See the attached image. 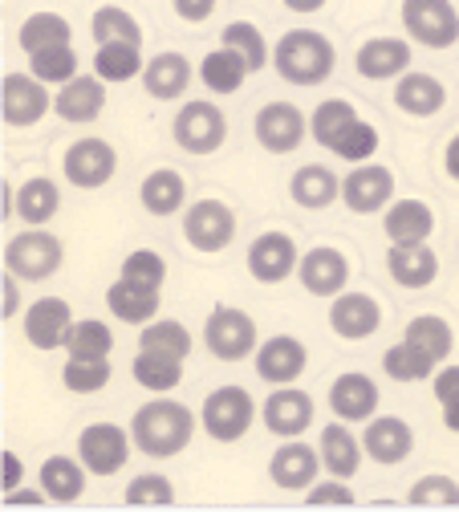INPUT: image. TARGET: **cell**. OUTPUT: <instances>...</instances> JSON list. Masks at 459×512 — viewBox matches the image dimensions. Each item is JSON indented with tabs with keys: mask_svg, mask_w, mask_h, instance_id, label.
<instances>
[{
	"mask_svg": "<svg viewBox=\"0 0 459 512\" xmlns=\"http://www.w3.org/2000/svg\"><path fill=\"white\" fill-rule=\"evenodd\" d=\"M126 427H130V439H135V447L147 460H175L191 447L200 419H195V411L187 403L159 395V399H147L135 415H130Z\"/></svg>",
	"mask_w": 459,
	"mask_h": 512,
	"instance_id": "obj_1",
	"label": "cell"
},
{
	"mask_svg": "<svg viewBox=\"0 0 459 512\" xmlns=\"http://www.w3.org/2000/svg\"><path fill=\"white\" fill-rule=\"evenodd\" d=\"M334 66H338V49L317 29H289L273 41V70L289 86H301V90L321 86L330 82Z\"/></svg>",
	"mask_w": 459,
	"mask_h": 512,
	"instance_id": "obj_2",
	"label": "cell"
},
{
	"mask_svg": "<svg viewBox=\"0 0 459 512\" xmlns=\"http://www.w3.org/2000/svg\"><path fill=\"white\" fill-rule=\"evenodd\" d=\"M171 139L179 151L195 155V159H208L228 143V114L216 102H183L171 118Z\"/></svg>",
	"mask_w": 459,
	"mask_h": 512,
	"instance_id": "obj_3",
	"label": "cell"
},
{
	"mask_svg": "<svg viewBox=\"0 0 459 512\" xmlns=\"http://www.w3.org/2000/svg\"><path fill=\"white\" fill-rule=\"evenodd\" d=\"M204 346L220 362H244L260 346L256 317L240 305H212L208 322H204Z\"/></svg>",
	"mask_w": 459,
	"mask_h": 512,
	"instance_id": "obj_4",
	"label": "cell"
},
{
	"mask_svg": "<svg viewBox=\"0 0 459 512\" xmlns=\"http://www.w3.org/2000/svg\"><path fill=\"white\" fill-rule=\"evenodd\" d=\"M65 265V244L61 236L45 232V228H29V232H17L9 244H5V269L29 285H41L49 277H57V269Z\"/></svg>",
	"mask_w": 459,
	"mask_h": 512,
	"instance_id": "obj_5",
	"label": "cell"
},
{
	"mask_svg": "<svg viewBox=\"0 0 459 512\" xmlns=\"http://www.w3.org/2000/svg\"><path fill=\"white\" fill-rule=\"evenodd\" d=\"M256 415H260L256 399H252L244 387H232V382H228V387H216V391L204 399L200 423H204V435H208V439H216V443H240V439L252 431Z\"/></svg>",
	"mask_w": 459,
	"mask_h": 512,
	"instance_id": "obj_6",
	"label": "cell"
},
{
	"mask_svg": "<svg viewBox=\"0 0 459 512\" xmlns=\"http://www.w3.org/2000/svg\"><path fill=\"white\" fill-rule=\"evenodd\" d=\"M45 114H53V86H45L33 70H13L0 82V118L13 131H29Z\"/></svg>",
	"mask_w": 459,
	"mask_h": 512,
	"instance_id": "obj_7",
	"label": "cell"
},
{
	"mask_svg": "<svg viewBox=\"0 0 459 512\" xmlns=\"http://www.w3.org/2000/svg\"><path fill=\"white\" fill-rule=\"evenodd\" d=\"M183 240L204 252V256H220L224 248H232L236 240V208L224 200H195L183 208Z\"/></svg>",
	"mask_w": 459,
	"mask_h": 512,
	"instance_id": "obj_8",
	"label": "cell"
},
{
	"mask_svg": "<svg viewBox=\"0 0 459 512\" xmlns=\"http://www.w3.org/2000/svg\"><path fill=\"white\" fill-rule=\"evenodd\" d=\"M403 33L423 49H451L459 41V9L451 0H403Z\"/></svg>",
	"mask_w": 459,
	"mask_h": 512,
	"instance_id": "obj_9",
	"label": "cell"
},
{
	"mask_svg": "<svg viewBox=\"0 0 459 512\" xmlns=\"http://www.w3.org/2000/svg\"><path fill=\"white\" fill-rule=\"evenodd\" d=\"M130 452H135V439H130V427L118 423H90L78 435V460L90 468V476H118L130 464Z\"/></svg>",
	"mask_w": 459,
	"mask_h": 512,
	"instance_id": "obj_10",
	"label": "cell"
},
{
	"mask_svg": "<svg viewBox=\"0 0 459 512\" xmlns=\"http://www.w3.org/2000/svg\"><path fill=\"white\" fill-rule=\"evenodd\" d=\"M114 171H118V151L106 139H98V135L74 139L70 147H65V155H61V175H65V183L78 187V191L106 187L114 179Z\"/></svg>",
	"mask_w": 459,
	"mask_h": 512,
	"instance_id": "obj_11",
	"label": "cell"
},
{
	"mask_svg": "<svg viewBox=\"0 0 459 512\" xmlns=\"http://www.w3.org/2000/svg\"><path fill=\"white\" fill-rule=\"evenodd\" d=\"M78 326V317L70 309L65 297H37L25 313H21V330H25V342L41 354H53V350H65L70 346V334Z\"/></svg>",
	"mask_w": 459,
	"mask_h": 512,
	"instance_id": "obj_12",
	"label": "cell"
},
{
	"mask_svg": "<svg viewBox=\"0 0 459 512\" xmlns=\"http://www.w3.org/2000/svg\"><path fill=\"white\" fill-rule=\"evenodd\" d=\"M244 265L256 285H285L289 277H297L301 248L289 232H260L244 252Z\"/></svg>",
	"mask_w": 459,
	"mask_h": 512,
	"instance_id": "obj_13",
	"label": "cell"
},
{
	"mask_svg": "<svg viewBox=\"0 0 459 512\" xmlns=\"http://www.w3.org/2000/svg\"><path fill=\"white\" fill-rule=\"evenodd\" d=\"M252 135L260 151L269 155H293L309 139V118L293 102H265L252 118Z\"/></svg>",
	"mask_w": 459,
	"mask_h": 512,
	"instance_id": "obj_14",
	"label": "cell"
},
{
	"mask_svg": "<svg viewBox=\"0 0 459 512\" xmlns=\"http://www.w3.org/2000/svg\"><path fill=\"white\" fill-rule=\"evenodd\" d=\"M350 273H354L350 256L342 248H334V244L305 248L301 252V265H297V281H301V289L309 297H338V293H346Z\"/></svg>",
	"mask_w": 459,
	"mask_h": 512,
	"instance_id": "obj_15",
	"label": "cell"
},
{
	"mask_svg": "<svg viewBox=\"0 0 459 512\" xmlns=\"http://www.w3.org/2000/svg\"><path fill=\"white\" fill-rule=\"evenodd\" d=\"M342 204L354 216H378L395 204V171L382 163H354V171L342 179Z\"/></svg>",
	"mask_w": 459,
	"mask_h": 512,
	"instance_id": "obj_16",
	"label": "cell"
},
{
	"mask_svg": "<svg viewBox=\"0 0 459 512\" xmlns=\"http://www.w3.org/2000/svg\"><path fill=\"white\" fill-rule=\"evenodd\" d=\"M321 472V452L305 439H281V447L269 456V480L281 492H309L321 480Z\"/></svg>",
	"mask_w": 459,
	"mask_h": 512,
	"instance_id": "obj_17",
	"label": "cell"
},
{
	"mask_svg": "<svg viewBox=\"0 0 459 512\" xmlns=\"http://www.w3.org/2000/svg\"><path fill=\"white\" fill-rule=\"evenodd\" d=\"M252 362H256L260 382H269V387H293L309 366V350L293 334H273V338H265L256 346Z\"/></svg>",
	"mask_w": 459,
	"mask_h": 512,
	"instance_id": "obj_18",
	"label": "cell"
},
{
	"mask_svg": "<svg viewBox=\"0 0 459 512\" xmlns=\"http://www.w3.org/2000/svg\"><path fill=\"white\" fill-rule=\"evenodd\" d=\"M411 41L407 37H366L354 53V70L366 82H399L411 70Z\"/></svg>",
	"mask_w": 459,
	"mask_h": 512,
	"instance_id": "obj_19",
	"label": "cell"
},
{
	"mask_svg": "<svg viewBox=\"0 0 459 512\" xmlns=\"http://www.w3.org/2000/svg\"><path fill=\"white\" fill-rule=\"evenodd\" d=\"M362 447H366V460H374L382 468L407 464L415 452V427L399 415H374L362 427Z\"/></svg>",
	"mask_w": 459,
	"mask_h": 512,
	"instance_id": "obj_20",
	"label": "cell"
},
{
	"mask_svg": "<svg viewBox=\"0 0 459 512\" xmlns=\"http://www.w3.org/2000/svg\"><path fill=\"white\" fill-rule=\"evenodd\" d=\"M330 330L342 342H366L382 330V305L370 293L346 289V293L330 297Z\"/></svg>",
	"mask_w": 459,
	"mask_h": 512,
	"instance_id": "obj_21",
	"label": "cell"
},
{
	"mask_svg": "<svg viewBox=\"0 0 459 512\" xmlns=\"http://www.w3.org/2000/svg\"><path fill=\"white\" fill-rule=\"evenodd\" d=\"M102 110H106V82L94 70L53 90V114L70 126H90L102 118Z\"/></svg>",
	"mask_w": 459,
	"mask_h": 512,
	"instance_id": "obj_22",
	"label": "cell"
},
{
	"mask_svg": "<svg viewBox=\"0 0 459 512\" xmlns=\"http://www.w3.org/2000/svg\"><path fill=\"white\" fill-rule=\"evenodd\" d=\"M200 78V66H191V57L179 49H163L155 57H147V70H143V90L155 102H179L191 82Z\"/></svg>",
	"mask_w": 459,
	"mask_h": 512,
	"instance_id": "obj_23",
	"label": "cell"
},
{
	"mask_svg": "<svg viewBox=\"0 0 459 512\" xmlns=\"http://www.w3.org/2000/svg\"><path fill=\"white\" fill-rule=\"evenodd\" d=\"M378 403H382V391L378 382L362 370H346L330 382V411L334 419H346V423H370L378 415Z\"/></svg>",
	"mask_w": 459,
	"mask_h": 512,
	"instance_id": "obj_24",
	"label": "cell"
},
{
	"mask_svg": "<svg viewBox=\"0 0 459 512\" xmlns=\"http://www.w3.org/2000/svg\"><path fill=\"white\" fill-rule=\"evenodd\" d=\"M313 399L297 387H273V395L265 399V407H260V423H265L277 439H301L309 427H313Z\"/></svg>",
	"mask_w": 459,
	"mask_h": 512,
	"instance_id": "obj_25",
	"label": "cell"
},
{
	"mask_svg": "<svg viewBox=\"0 0 459 512\" xmlns=\"http://www.w3.org/2000/svg\"><path fill=\"white\" fill-rule=\"evenodd\" d=\"M350 427H354V423L334 419L330 427H321V439H317V452H321L325 472L342 476V480H354V476L362 472V456H366L362 435H354Z\"/></svg>",
	"mask_w": 459,
	"mask_h": 512,
	"instance_id": "obj_26",
	"label": "cell"
},
{
	"mask_svg": "<svg viewBox=\"0 0 459 512\" xmlns=\"http://www.w3.org/2000/svg\"><path fill=\"white\" fill-rule=\"evenodd\" d=\"M386 273L399 289H427L439 277V256L431 244H390Z\"/></svg>",
	"mask_w": 459,
	"mask_h": 512,
	"instance_id": "obj_27",
	"label": "cell"
},
{
	"mask_svg": "<svg viewBox=\"0 0 459 512\" xmlns=\"http://www.w3.org/2000/svg\"><path fill=\"white\" fill-rule=\"evenodd\" d=\"M382 232L390 244H431L435 212L423 200H395L382 212Z\"/></svg>",
	"mask_w": 459,
	"mask_h": 512,
	"instance_id": "obj_28",
	"label": "cell"
},
{
	"mask_svg": "<svg viewBox=\"0 0 459 512\" xmlns=\"http://www.w3.org/2000/svg\"><path fill=\"white\" fill-rule=\"evenodd\" d=\"M289 200L305 212H321V208H330L334 200H342V179L330 171V167H321V163H305L289 175Z\"/></svg>",
	"mask_w": 459,
	"mask_h": 512,
	"instance_id": "obj_29",
	"label": "cell"
},
{
	"mask_svg": "<svg viewBox=\"0 0 459 512\" xmlns=\"http://www.w3.org/2000/svg\"><path fill=\"white\" fill-rule=\"evenodd\" d=\"M139 204L147 216L155 220H167L175 212L187 208V179L175 171V167H155L143 183H139Z\"/></svg>",
	"mask_w": 459,
	"mask_h": 512,
	"instance_id": "obj_30",
	"label": "cell"
},
{
	"mask_svg": "<svg viewBox=\"0 0 459 512\" xmlns=\"http://www.w3.org/2000/svg\"><path fill=\"white\" fill-rule=\"evenodd\" d=\"M395 106H399L407 118H435V114L447 106V86H443L435 74L407 70V74L395 82Z\"/></svg>",
	"mask_w": 459,
	"mask_h": 512,
	"instance_id": "obj_31",
	"label": "cell"
},
{
	"mask_svg": "<svg viewBox=\"0 0 459 512\" xmlns=\"http://www.w3.org/2000/svg\"><path fill=\"white\" fill-rule=\"evenodd\" d=\"M106 309L114 313V322H122V326H147V322H155L159 317V309H163V297L155 293V289H143V285H130V281H114L110 289H106Z\"/></svg>",
	"mask_w": 459,
	"mask_h": 512,
	"instance_id": "obj_32",
	"label": "cell"
},
{
	"mask_svg": "<svg viewBox=\"0 0 459 512\" xmlns=\"http://www.w3.org/2000/svg\"><path fill=\"white\" fill-rule=\"evenodd\" d=\"M86 476L90 468L74 456H49L41 460V488L49 496V504H78L86 496Z\"/></svg>",
	"mask_w": 459,
	"mask_h": 512,
	"instance_id": "obj_33",
	"label": "cell"
},
{
	"mask_svg": "<svg viewBox=\"0 0 459 512\" xmlns=\"http://www.w3.org/2000/svg\"><path fill=\"white\" fill-rule=\"evenodd\" d=\"M61 212V187L49 175H29L17 187V220L29 228H49L53 216Z\"/></svg>",
	"mask_w": 459,
	"mask_h": 512,
	"instance_id": "obj_34",
	"label": "cell"
},
{
	"mask_svg": "<svg viewBox=\"0 0 459 512\" xmlns=\"http://www.w3.org/2000/svg\"><path fill=\"white\" fill-rule=\"evenodd\" d=\"M147 70V57H143V45H130V41H106L94 49V74L106 82V86H126L143 78Z\"/></svg>",
	"mask_w": 459,
	"mask_h": 512,
	"instance_id": "obj_35",
	"label": "cell"
},
{
	"mask_svg": "<svg viewBox=\"0 0 459 512\" xmlns=\"http://www.w3.org/2000/svg\"><path fill=\"white\" fill-rule=\"evenodd\" d=\"M248 78H252L248 61H244L236 49H228V45H216V49L204 53V61H200V82H204L212 94H220V98L240 94Z\"/></svg>",
	"mask_w": 459,
	"mask_h": 512,
	"instance_id": "obj_36",
	"label": "cell"
},
{
	"mask_svg": "<svg viewBox=\"0 0 459 512\" xmlns=\"http://www.w3.org/2000/svg\"><path fill=\"white\" fill-rule=\"evenodd\" d=\"M403 342H411L423 358L443 366L451 358V350H455V330H451L447 317H439V313H419V317H411V322H407Z\"/></svg>",
	"mask_w": 459,
	"mask_h": 512,
	"instance_id": "obj_37",
	"label": "cell"
},
{
	"mask_svg": "<svg viewBox=\"0 0 459 512\" xmlns=\"http://www.w3.org/2000/svg\"><path fill=\"white\" fill-rule=\"evenodd\" d=\"M130 374H135V382L143 391L171 395L183 382V358H171V354H159V350H139L135 362H130Z\"/></svg>",
	"mask_w": 459,
	"mask_h": 512,
	"instance_id": "obj_38",
	"label": "cell"
},
{
	"mask_svg": "<svg viewBox=\"0 0 459 512\" xmlns=\"http://www.w3.org/2000/svg\"><path fill=\"white\" fill-rule=\"evenodd\" d=\"M70 37H74V25L61 13H49V9L29 13L17 29V45L25 49V57L37 53V49H49V45H70Z\"/></svg>",
	"mask_w": 459,
	"mask_h": 512,
	"instance_id": "obj_39",
	"label": "cell"
},
{
	"mask_svg": "<svg viewBox=\"0 0 459 512\" xmlns=\"http://www.w3.org/2000/svg\"><path fill=\"white\" fill-rule=\"evenodd\" d=\"M220 45L236 49V53L248 61V70H252V74H256V70H265L269 61H273L269 37L260 33V25H256V21H228V25L220 29Z\"/></svg>",
	"mask_w": 459,
	"mask_h": 512,
	"instance_id": "obj_40",
	"label": "cell"
},
{
	"mask_svg": "<svg viewBox=\"0 0 459 512\" xmlns=\"http://www.w3.org/2000/svg\"><path fill=\"white\" fill-rule=\"evenodd\" d=\"M139 350H159V354H171V358H191L195 350V338L183 322H175V317H155V322H147L139 330Z\"/></svg>",
	"mask_w": 459,
	"mask_h": 512,
	"instance_id": "obj_41",
	"label": "cell"
},
{
	"mask_svg": "<svg viewBox=\"0 0 459 512\" xmlns=\"http://www.w3.org/2000/svg\"><path fill=\"white\" fill-rule=\"evenodd\" d=\"M90 37H94L98 45H106V41L143 45V25H139L135 13L122 9V5H102V9H94V17H90Z\"/></svg>",
	"mask_w": 459,
	"mask_h": 512,
	"instance_id": "obj_42",
	"label": "cell"
},
{
	"mask_svg": "<svg viewBox=\"0 0 459 512\" xmlns=\"http://www.w3.org/2000/svg\"><path fill=\"white\" fill-rule=\"evenodd\" d=\"M110 378H114L110 358H74L70 354L61 366V387L70 395H98Z\"/></svg>",
	"mask_w": 459,
	"mask_h": 512,
	"instance_id": "obj_43",
	"label": "cell"
},
{
	"mask_svg": "<svg viewBox=\"0 0 459 512\" xmlns=\"http://www.w3.org/2000/svg\"><path fill=\"white\" fill-rule=\"evenodd\" d=\"M354 118H358L354 102H346V98H325V102L309 114V135H313V143H317V147L330 151V147L338 143V135L346 131V126H350Z\"/></svg>",
	"mask_w": 459,
	"mask_h": 512,
	"instance_id": "obj_44",
	"label": "cell"
},
{
	"mask_svg": "<svg viewBox=\"0 0 459 512\" xmlns=\"http://www.w3.org/2000/svg\"><path fill=\"white\" fill-rule=\"evenodd\" d=\"M382 370H386V378H395V382H403V387H411V382H431V374L439 370L431 358H423L411 342H395V346H386V354H382Z\"/></svg>",
	"mask_w": 459,
	"mask_h": 512,
	"instance_id": "obj_45",
	"label": "cell"
},
{
	"mask_svg": "<svg viewBox=\"0 0 459 512\" xmlns=\"http://www.w3.org/2000/svg\"><path fill=\"white\" fill-rule=\"evenodd\" d=\"M29 70L45 82V86H65L70 78H78V49L74 41L70 45H49V49H37L29 53Z\"/></svg>",
	"mask_w": 459,
	"mask_h": 512,
	"instance_id": "obj_46",
	"label": "cell"
},
{
	"mask_svg": "<svg viewBox=\"0 0 459 512\" xmlns=\"http://www.w3.org/2000/svg\"><path fill=\"white\" fill-rule=\"evenodd\" d=\"M118 277H122V281H130V285H143V289L163 293L167 261H163V252H155V248H135V252H126V256H122Z\"/></svg>",
	"mask_w": 459,
	"mask_h": 512,
	"instance_id": "obj_47",
	"label": "cell"
},
{
	"mask_svg": "<svg viewBox=\"0 0 459 512\" xmlns=\"http://www.w3.org/2000/svg\"><path fill=\"white\" fill-rule=\"evenodd\" d=\"M411 508H459V480L447 472H427L407 488Z\"/></svg>",
	"mask_w": 459,
	"mask_h": 512,
	"instance_id": "obj_48",
	"label": "cell"
},
{
	"mask_svg": "<svg viewBox=\"0 0 459 512\" xmlns=\"http://www.w3.org/2000/svg\"><path fill=\"white\" fill-rule=\"evenodd\" d=\"M65 354H74V358H110L114 354V330L102 322V317H82V322L74 326V334H70Z\"/></svg>",
	"mask_w": 459,
	"mask_h": 512,
	"instance_id": "obj_49",
	"label": "cell"
},
{
	"mask_svg": "<svg viewBox=\"0 0 459 512\" xmlns=\"http://www.w3.org/2000/svg\"><path fill=\"white\" fill-rule=\"evenodd\" d=\"M122 500H126L130 508H171V504H175V484H171V476H163V472H139L135 480L126 484Z\"/></svg>",
	"mask_w": 459,
	"mask_h": 512,
	"instance_id": "obj_50",
	"label": "cell"
},
{
	"mask_svg": "<svg viewBox=\"0 0 459 512\" xmlns=\"http://www.w3.org/2000/svg\"><path fill=\"white\" fill-rule=\"evenodd\" d=\"M378 143H382V139H378V131H374V126L358 114V118L346 126V131L338 135V143H334L330 151H334L342 163H370V159L378 155Z\"/></svg>",
	"mask_w": 459,
	"mask_h": 512,
	"instance_id": "obj_51",
	"label": "cell"
},
{
	"mask_svg": "<svg viewBox=\"0 0 459 512\" xmlns=\"http://www.w3.org/2000/svg\"><path fill=\"white\" fill-rule=\"evenodd\" d=\"M305 504H309V508H354L358 496L350 492V480L325 472V480H317V484L305 492Z\"/></svg>",
	"mask_w": 459,
	"mask_h": 512,
	"instance_id": "obj_52",
	"label": "cell"
},
{
	"mask_svg": "<svg viewBox=\"0 0 459 512\" xmlns=\"http://www.w3.org/2000/svg\"><path fill=\"white\" fill-rule=\"evenodd\" d=\"M171 9H175V17L187 21V25H204V21L220 9V0H171Z\"/></svg>",
	"mask_w": 459,
	"mask_h": 512,
	"instance_id": "obj_53",
	"label": "cell"
},
{
	"mask_svg": "<svg viewBox=\"0 0 459 512\" xmlns=\"http://www.w3.org/2000/svg\"><path fill=\"white\" fill-rule=\"evenodd\" d=\"M431 395H435V403L459 395V362H443V366L431 374Z\"/></svg>",
	"mask_w": 459,
	"mask_h": 512,
	"instance_id": "obj_54",
	"label": "cell"
},
{
	"mask_svg": "<svg viewBox=\"0 0 459 512\" xmlns=\"http://www.w3.org/2000/svg\"><path fill=\"white\" fill-rule=\"evenodd\" d=\"M21 313V277H13L5 269V281H0V317L5 322H13V317Z\"/></svg>",
	"mask_w": 459,
	"mask_h": 512,
	"instance_id": "obj_55",
	"label": "cell"
},
{
	"mask_svg": "<svg viewBox=\"0 0 459 512\" xmlns=\"http://www.w3.org/2000/svg\"><path fill=\"white\" fill-rule=\"evenodd\" d=\"M0 460H5V464H0V488H5V492L21 488V484H25V460H21L17 452H5Z\"/></svg>",
	"mask_w": 459,
	"mask_h": 512,
	"instance_id": "obj_56",
	"label": "cell"
},
{
	"mask_svg": "<svg viewBox=\"0 0 459 512\" xmlns=\"http://www.w3.org/2000/svg\"><path fill=\"white\" fill-rule=\"evenodd\" d=\"M41 504H49V496H45V488H13V492H5V508H41Z\"/></svg>",
	"mask_w": 459,
	"mask_h": 512,
	"instance_id": "obj_57",
	"label": "cell"
},
{
	"mask_svg": "<svg viewBox=\"0 0 459 512\" xmlns=\"http://www.w3.org/2000/svg\"><path fill=\"white\" fill-rule=\"evenodd\" d=\"M443 171H447L451 183H459V135H451L447 147H443Z\"/></svg>",
	"mask_w": 459,
	"mask_h": 512,
	"instance_id": "obj_58",
	"label": "cell"
},
{
	"mask_svg": "<svg viewBox=\"0 0 459 512\" xmlns=\"http://www.w3.org/2000/svg\"><path fill=\"white\" fill-rule=\"evenodd\" d=\"M439 415H443V427L459 435V395H451V399H443V403H439Z\"/></svg>",
	"mask_w": 459,
	"mask_h": 512,
	"instance_id": "obj_59",
	"label": "cell"
},
{
	"mask_svg": "<svg viewBox=\"0 0 459 512\" xmlns=\"http://www.w3.org/2000/svg\"><path fill=\"white\" fill-rule=\"evenodd\" d=\"M281 5H285L289 13H301V17H309V13H321V9H325V0H281Z\"/></svg>",
	"mask_w": 459,
	"mask_h": 512,
	"instance_id": "obj_60",
	"label": "cell"
},
{
	"mask_svg": "<svg viewBox=\"0 0 459 512\" xmlns=\"http://www.w3.org/2000/svg\"><path fill=\"white\" fill-rule=\"evenodd\" d=\"M0 200H5V208H0V216H5V224H9V216H17V187L5 179V187H0Z\"/></svg>",
	"mask_w": 459,
	"mask_h": 512,
	"instance_id": "obj_61",
	"label": "cell"
}]
</instances>
